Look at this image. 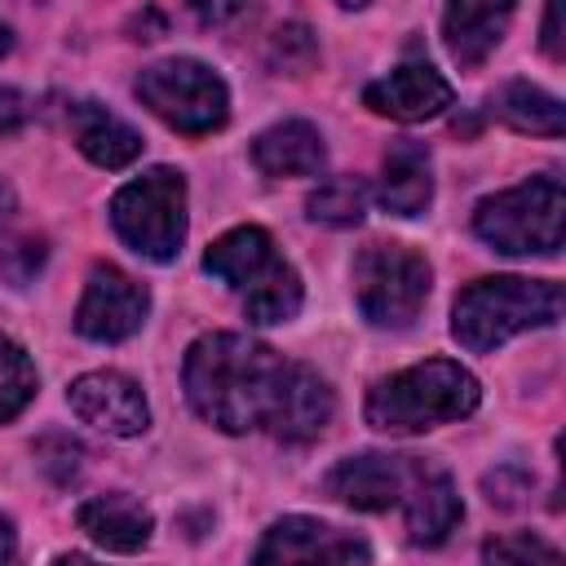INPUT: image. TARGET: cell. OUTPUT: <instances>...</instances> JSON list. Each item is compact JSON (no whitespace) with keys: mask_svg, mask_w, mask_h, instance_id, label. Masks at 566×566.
Instances as JSON below:
<instances>
[{"mask_svg":"<svg viewBox=\"0 0 566 566\" xmlns=\"http://www.w3.org/2000/svg\"><path fill=\"white\" fill-rule=\"evenodd\" d=\"M283 367L287 363L270 345L234 332H212L190 345L181 376L195 416H203L221 433H248L265 424Z\"/></svg>","mask_w":566,"mask_h":566,"instance_id":"obj_1","label":"cell"},{"mask_svg":"<svg viewBox=\"0 0 566 566\" xmlns=\"http://www.w3.org/2000/svg\"><path fill=\"white\" fill-rule=\"evenodd\" d=\"M478 398L482 389L473 371L447 358H429V363L385 376L367 394V424L380 433H424V429L464 420L478 407Z\"/></svg>","mask_w":566,"mask_h":566,"instance_id":"obj_2","label":"cell"},{"mask_svg":"<svg viewBox=\"0 0 566 566\" xmlns=\"http://www.w3.org/2000/svg\"><path fill=\"white\" fill-rule=\"evenodd\" d=\"M557 318H562V283L500 274V279H478L455 296L451 336L464 349L486 354L509 336L531 327H553Z\"/></svg>","mask_w":566,"mask_h":566,"instance_id":"obj_3","label":"cell"},{"mask_svg":"<svg viewBox=\"0 0 566 566\" xmlns=\"http://www.w3.org/2000/svg\"><path fill=\"white\" fill-rule=\"evenodd\" d=\"M473 230L504 256H553L566 234V190L557 177H531L486 195L473 212Z\"/></svg>","mask_w":566,"mask_h":566,"instance_id":"obj_4","label":"cell"},{"mask_svg":"<svg viewBox=\"0 0 566 566\" xmlns=\"http://www.w3.org/2000/svg\"><path fill=\"white\" fill-rule=\"evenodd\" d=\"M429 261L407 243H367L354 256V301L371 327H411L429 301Z\"/></svg>","mask_w":566,"mask_h":566,"instance_id":"obj_5","label":"cell"},{"mask_svg":"<svg viewBox=\"0 0 566 566\" xmlns=\"http://www.w3.org/2000/svg\"><path fill=\"white\" fill-rule=\"evenodd\" d=\"M115 234L146 261H172L186 239V177L172 168H150L111 199Z\"/></svg>","mask_w":566,"mask_h":566,"instance_id":"obj_6","label":"cell"},{"mask_svg":"<svg viewBox=\"0 0 566 566\" xmlns=\"http://www.w3.org/2000/svg\"><path fill=\"white\" fill-rule=\"evenodd\" d=\"M137 97L142 106H150V115H159L168 128L190 133V137L221 128L230 115L226 80L195 57H168V62L146 66L137 75Z\"/></svg>","mask_w":566,"mask_h":566,"instance_id":"obj_7","label":"cell"},{"mask_svg":"<svg viewBox=\"0 0 566 566\" xmlns=\"http://www.w3.org/2000/svg\"><path fill=\"white\" fill-rule=\"evenodd\" d=\"M146 310H150V296L137 279H128L115 265H97L84 283V296L75 310V332L97 345H115V340H128L146 323Z\"/></svg>","mask_w":566,"mask_h":566,"instance_id":"obj_8","label":"cell"},{"mask_svg":"<svg viewBox=\"0 0 566 566\" xmlns=\"http://www.w3.org/2000/svg\"><path fill=\"white\" fill-rule=\"evenodd\" d=\"M420 464L416 455H385V451H363V455H349L340 460L332 473H327V495L358 509V513H380V509H394L402 504V495L411 491Z\"/></svg>","mask_w":566,"mask_h":566,"instance_id":"obj_9","label":"cell"},{"mask_svg":"<svg viewBox=\"0 0 566 566\" xmlns=\"http://www.w3.org/2000/svg\"><path fill=\"white\" fill-rule=\"evenodd\" d=\"M66 402L84 424H93L111 438H137L150 424L146 394L124 371H84L80 380H71Z\"/></svg>","mask_w":566,"mask_h":566,"instance_id":"obj_10","label":"cell"},{"mask_svg":"<svg viewBox=\"0 0 566 566\" xmlns=\"http://www.w3.org/2000/svg\"><path fill=\"white\" fill-rule=\"evenodd\" d=\"M332 411H336V398H332L327 380L305 363H287L283 380L274 389L265 429L274 438H283V442H310V438H318L327 429Z\"/></svg>","mask_w":566,"mask_h":566,"instance_id":"obj_11","label":"cell"},{"mask_svg":"<svg viewBox=\"0 0 566 566\" xmlns=\"http://www.w3.org/2000/svg\"><path fill=\"white\" fill-rule=\"evenodd\" d=\"M367 544L318 522V517H279L256 544V562H367Z\"/></svg>","mask_w":566,"mask_h":566,"instance_id":"obj_12","label":"cell"},{"mask_svg":"<svg viewBox=\"0 0 566 566\" xmlns=\"http://www.w3.org/2000/svg\"><path fill=\"white\" fill-rule=\"evenodd\" d=\"M517 0H447L442 40L460 71H478L513 22Z\"/></svg>","mask_w":566,"mask_h":566,"instance_id":"obj_13","label":"cell"},{"mask_svg":"<svg viewBox=\"0 0 566 566\" xmlns=\"http://www.w3.org/2000/svg\"><path fill=\"white\" fill-rule=\"evenodd\" d=\"M363 102L376 115H389V119H402V124H420V119H433V115H442L451 106V84L429 62H407V66L389 71L385 80L367 84Z\"/></svg>","mask_w":566,"mask_h":566,"instance_id":"obj_14","label":"cell"},{"mask_svg":"<svg viewBox=\"0 0 566 566\" xmlns=\"http://www.w3.org/2000/svg\"><path fill=\"white\" fill-rule=\"evenodd\" d=\"M376 199L394 217H420L429 208V199H433V164H429V150L420 142L402 137V142L389 146Z\"/></svg>","mask_w":566,"mask_h":566,"instance_id":"obj_15","label":"cell"},{"mask_svg":"<svg viewBox=\"0 0 566 566\" xmlns=\"http://www.w3.org/2000/svg\"><path fill=\"white\" fill-rule=\"evenodd\" d=\"M402 504H407V539L411 544H424V548L429 544H442L460 526V517H464L460 495H455V482L442 469H420L416 482H411V491L402 495Z\"/></svg>","mask_w":566,"mask_h":566,"instance_id":"obj_16","label":"cell"},{"mask_svg":"<svg viewBox=\"0 0 566 566\" xmlns=\"http://www.w3.org/2000/svg\"><path fill=\"white\" fill-rule=\"evenodd\" d=\"M71 137L84 150V159H93L97 168H128L142 155V133L97 102L71 106Z\"/></svg>","mask_w":566,"mask_h":566,"instance_id":"obj_17","label":"cell"},{"mask_svg":"<svg viewBox=\"0 0 566 566\" xmlns=\"http://www.w3.org/2000/svg\"><path fill=\"white\" fill-rule=\"evenodd\" d=\"M252 159L265 177H314L327 164L323 137L305 119H283L252 142Z\"/></svg>","mask_w":566,"mask_h":566,"instance_id":"obj_18","label":"cell"},{"mask_svg":"<svg viewBox=\"0 0 566 566\" xmlns=\"http://www.w3.org/2000/svg\"><path fill=\"white\" fill-rule=\"evenodd\" d=\"M75 522H80V531L93 539V544H102V548H111V553H137L146 539H150V513L133 500V495H93V500H84L80 509H75Z\"/></svg>","mask_w":566,"mask_h":566,"instance_id":"obj_19","label":"cell"},{"mask_svg":"<svg viewBox=\"0 0 566 566\" xmlns=\"http://www.w3.org/2000/svg\"><path fill=\"white\" fill-rule=\"evenodd\" d=\"M270 261H274V243L261 226H239L203 252V270L212 279H221L226 287H248Z\"/></svg>","mask_w":566,"mask_h":566,"instance_id":"obj_20","label":"cell"},{"mask_svg":"<svg viewBox=\"0 0 566 566\" xmlns=\"http://www.w3.org/2000/svg\"><path fill=\"white\" fill-rule=\"evenodd\" d=\"M491 111L517 128V133H539V137H562L566 128V115H562V102L553 93H544L539 84L531 80H509L495 97H491Z\"/></svg>","mask_w":566,"mask_h":566,"instance_id":"obj_21","label":"cell"},{"mask_svg":"<svg viewBox=\"0 0 566 566\" xmlns=\"http://www.w3.org/2000/svg\"><path fill=\"white\" fill-rule=\"evenodd\" d=\"M301 301H305L301 279H296V270L283 265V261H270V265L243 287V314H248V323H261V327L296 318Z\"/></svg>","mask_w":566,"mask_h":566,"instance_id":"obj_22","label":"cell"},{"mask_svg":"<svg viewBox=\"0 0 566 566\" xmlns=\"http://www.w3.org/2000/svg\"><path fill=\"white\" fill-rule=\"evenodd\" d=\"M305 212L323 226H358L367 212V186L358 177H332L305 199Z\"/></svg>","mask_w":566,"mask_h":566,"instance_id":"obj_23","label":"cell"},{"mask_svg":"<svg viewBox=\"0 0 566 566\" xmlns=\"http://www.w3.org/2000/svg\"><path fill=\"white\" fill-rule=\"evenodd\" d=\"M31 398H35V367L18 340L0 336V424L13 420Z\"/></svg>","mask_w":566,"mask_h":566,"instance_id":"obj_24","label":"cell"},{"mask_svg":"<svg viewBox=\"0 0 566 566\" xmlns=\"http://www.w3.org/2000/svg\"><path fill=\"white\" fill-rule=\"evenodd\" d=\"M314 57H318V49H314V35H310L305 27H279V31H274V40H270V62H274L279 71L301 75Z\"/></svg>","mask_w":566,"mask_h":566,"instance_id":"obj_25","label":"cell"},{"mask_svg":"<svg viewBox=\"0 0 566 566\" xmlns=\"http://www.w3.org/2000/svg\"><path fill=\"white\" fill-rule=\"evenodd\" d=\"M44 265V243L40 239H13L9 248H0V279L13 287H27Z\"/></svg>","mask_w":566,"mask_h":566,"instance_id":"obj_26","label":"cell"},{"mask_svg":"<svg viewBox=\"0 0 566 566\" xmlns=\"http://www.w3.org/2000/svg\"><path fill=\"white\" fill-rule=\"evenodd\" d=\"M482 557L486 562H557V548L535 535H509V539H491Z\"/></svg>","mask_w":566,"mask_h":566,"instance_id":"obj_27","label":"cell"},{"mask_svg":"<svg viewBox=\"0 0 566 566\" xmlns=\"http://www.w3.org/2000/svg\"><path fill=\"white\" fill-rule=\"evenodd\" d=\"M186 4H190V13H195L203 27H226V22H234V18L243 13L248 0H186Z\"/></svg>","mask_w":566,"mask_h":566,"instance_id":"obj_28","label":"cell"},{"mask_svg":"<svg viewBox=\"0 0 566 566\" xmlns=\"http://www.w3.org/2000/svg\"><path fill=\"white\" fill-rule=\"evenodd\" d=\"M544 53H548L553 62H562V57H566V35H562V0H548V9H544Z\"/></svg>","mask_w":566,"mask_h":566,"instance_id":"obj_29","label":"cell"},{"mask_svg":"<svg viewBox=\"0 0 566 566\" xmlns=\"http://www.w3.org/2000/svg\"><path fill=\"white\" fill-rule=\"evenodd\" d=\"M22 119H27V97L18 88H0V133L22 128Z\"/></svg>","mask_w":566,"mask_h":566,"instance_id":"obj_30","label":"cell"},{"mask_svg":"<svg viewBox=\"0 0 566 566\" xmlns=\"http://www.w3.org/2000/svg\"><path fill=\"white\" fill-rule=\"evenodd\" d=\"M18 553V539H13V522L0 513V562H9Z\"/></svg>","mask_w":566,"mask_h":566,"instance_id":"obj_31","label":"cell"},{"mask_svg":"<svg viewBox=\"0 0 566 566\" xmlns=\"http://www.w3.org/2000/svg\"><path fill=\"white\" fill-rule=\"evenodd\" d=\"M13 208H18V199H13V186H9V181H0V226L13 217Z\"/></svg>","mask_w":566,"mask_h":566,"instance_id":"obj_32","label":"cell"},{"mask_svg":"<svg viewBox=\"0 0 566 566\" xmlns=\"http://www.w3.org/2000/svg\"><path fill=\"white\" fill-rule=\"evenodd\" d=\"M9 53V31H4V22H0V57Z\"/></svg>","mask_w":566,"mask_h":566,"instance_id":"obj_33","label":"cell"},{"mask_svg":"<svg viewBox=\"0 0 566 566\" xmlns=\"http://www.w3.org/2000/svg\"><path fill=\"white\" fill-rule=\"evenodd\" d=\"M336 4H345V9H358V4H367V0H336Z\"/></svg>","mask_w":566,"mask_h":566,"instance_id":"obj_34","label":"cell"}]
</instances>
